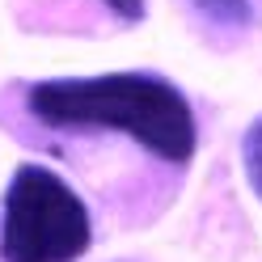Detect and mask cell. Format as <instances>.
I'll list each match as a JSON object with an SVG mask.
<instances>
[{
    "label": "cell",
    "instance_id": "cell-1",
    "mask_svg": "<svg viewBox=\"0 0 262 262\" xmlns=\"http://www.w3.org/2000/svg\"><path fill=\"white\" fill-rule=\"evenodd\" d=\"M26 114L51 131H114L169 165H186L199 144L186 93L157 72L34 80L26 89Z\"/></svg>",
    "mask_w": 262,
    "mask_h": 262
},
{
    "label": "cell",
    "instance_id": "cell-2",
    "mask_svg": "<svg viewBox=\"0 0 262 262\" xmlns=\"http://www.w3.org/2000/svg\"><path fill=\"white\" fill-rule=\"evenodd\" d=\"M89 245L85 199L47 165H17L0 203V262H76Z\"/></svg>",
    "mask_w": 262,
    "mask_h": 262
},
{
    "label": "cell",
    "instance_id": "cell-3",
    "mask_svg": "<svg viewBox=\"0 0 262 262\" xmlns=\"http://www.w3.org/2000/svg\"><path fill=\"white\" fill-rule=\"evenodd\" d=\"M241 165H245V178H250V186L262 203V114L250 123V131L241 140Z\"/></svg>",
    "mask_w": 262,
    "mask_h": 262
},
{
    "label": "cell",
    "instance_id": "cell-4",
    "mask_svg": "<svg viewBox=\"0 0 262 262\" xmlns=\"http://www.w3.org/2000/svg\"><path fill=\"white\" fill-rule=\"evenodd\" d=\"M194 9L207 13V17L220 21V26H245V21L254 17L250 0H194Z\"/></svg>",
    "mask_w": 262,
    "mask_h": 262
},
{
    "label": "cell",
    "instance_id": "cell-5",
    "mask_svg": "<svg viewBox=\"0 0 262 262\" xmlns=\"http://www.w3.org/2000/svg\"><path fill=\"white\" fill-rule=\"evenodd\" d=\"M106 9L114 13V17H123V21H140L144 17V0H106Z\"/></svg>",
    "mask_w": 262,
    "mask_h": 262
}]
</instances>
